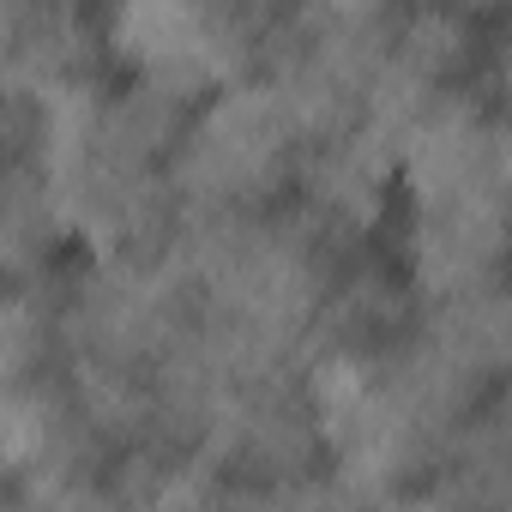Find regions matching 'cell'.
I'll use <instances>...</instances> for the list:
<instances>
[{"instance_id": "obj_7", "label": "cell", "mask_w": 512, "mask_h": 512, "mask_svg": "<svg viewBox=\"0 0 512 512\" xmlns=\"http://www.w3.org/2000/svg\"><path fill=\"white\" fill-rule=\"evenodd\" d=\"M109 67L103 7H67V0H0V85L49 97Z\"/></svg>"}, {"instance_id": "obj_9", "label": "cell", "mask_w": 512, "mask_h": 512, "mask_svg": "<svg viewBox=\"0 0 512 512\" xmlns=\"http://www.w3.org/2000/svg\"><path fill=\"white\" fill-rule=\"evenodd\" d=\"M482 91L494 97V109H500V115H512V13H494L488 67H482Z\"/></svg>"}, {"instance_id": "obj_8", "label": "cell", "mask_w": 512, "mask_h": 512, "mask_svg": "<svg viewBox=\"0 0 512 512\" xmlns=\"http://www.w3.org/2000/svg\"><path fill=\"white\" fill-rule=\"evenodd\" d=\"M488 37H494V13H470V7H398L392 67L410 73L428 91L482 85Z\"/></svg>"}, {"instance_id": "obj_2", "label": "cell", "mask_w": 512, "mask_h": 512, "mask_svg": "<svg viewBox=\"0 0 512 512\" xmlns=\"http://www.w3.org/2000/svg\"><path fill=\"white\" fill-rule=\"evenodd\" d=\"M398 7L380 0H320V7H278L260 73L284 91L308 139L362 127V109L392 61Z\"/></svg>"}, {"instance_id": "obj_4", "label": "cell", "mask_w": 512, "mask_h": 512, "mask_svg": "<svg viewBox=\"0 0 512 512\" xmlns=\"http://www.w3.org/2000/svg\"><path fill=\"white\" fill-rule=\"evenodd\" d=\"M199 452H211L229 482H320V476H332L308 368L223 386V398L199 434Z\"/></svg>"}, {"instance_id": "obj_5", "label": "cell", "mask_w": 512, "mask_h": 512, "mask_svg": "<svg viewBox=\"0 0 512 512\" xmlns=\"http://www.w3.org/2000/svg\"><path fill=\"white\" fill-rule=\"evenodd\" d=\"M290 205L302 217H314L344 253L350 247H374L392 235L398 223V151L368 133V127H344L326 139H308Z\"/></svg>"}, {"instance_id": "obj_1", "label": "cell", "mask_w": 512, "mask_h": 512, "mask_svg": "<svg viewBox=\"0 0 512 512\" xmlns=\"http://www.w3.org/2000/svg\"><path fill=\"white\" fill-rule=\"evenodd\" d=\"M308 133L284 91L266 73L229 79L223 91L199 97L169 181L187 217H241V211H272L290 199L302 169Z\"/></svg>"}, {"instance_id": "obj_6", "label": "cell", "mask_w": 512, "mask_h": 512, "mask_svg": "<svg viewBox=\"0 0 512 512\" xmlns=\"http://www.w3.org/2000/svg\"><path fill=\"white\" fill-rule=\"evenodd\" d=\"M422 320H428V302L416 296L410 272L398 266L392 241L356 247L332 266V284L308 332V362L314 356H386L410 344Z\"/></svg>"}, {"instance_id": "obj_3", "label": "cell", "mask_w": 512, "mask_h": 512, "mask_svg": "<svg viewBox=\"0 0 512 512\" xmlns=\"http://www.w3.org/2000/svg\"><path fill=\"white\" fill-rule=\"evenodd\" d=\"M278 7L253 0H121L103 7L109 67L163 79L187 97H211L229 79L260 73V49Z\"/></svg>"}]
</instances>
